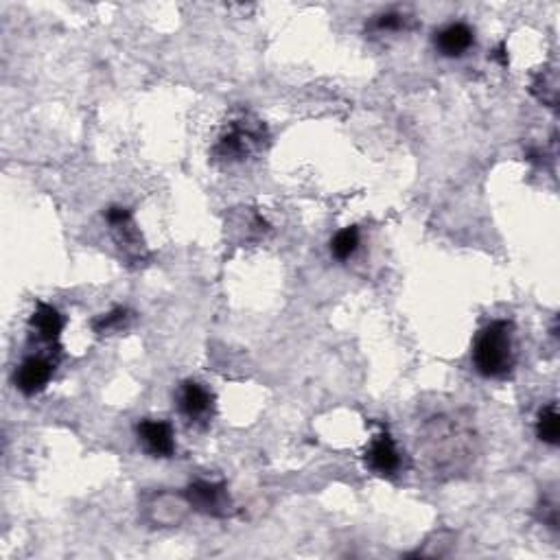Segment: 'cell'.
<instances>
[{"label": "cell", "instance_id": "13", "mask_svg": "<svg viewBox=\"0 0 560 560\" xmlns=\"http://www.w3.org/2000/svg\"><path fill=\"white\" fill-rule=\"evenodd\" d=\"M132 320V311L125 307H116L110 313L99 315L97 320H92V331L97 335H110L116 331H123Z\"/></svg>", "mask_w": 560, "mask_h": 560}, {"label": "cell", "instance_id": "8", "mask_svg": "<svg viewBox=\"0 0 560 560\" xmlns=\"http://www.w3.org/2000/svg\"><path fill=\"white\" fill-rule=\"evenodd\" d=\"M136 436L140 447H143L151 458H171L175 453V431L167 420H140L136 425Z\"/></svg>", "mask_w": 560, "mask_h": 560}, {"label": "cell", "instance_id": "12", "mask_svg": "<svg viewBox=\"0 0 560 560\" xmlns=\"http://www.w3.org/2000/svg\"><path fill=\"white\" fill-rule=\"evenodd\" d=\"M359 243H361V237H359V228L357 226L342 228L331 239V256H333L335 261L346 263L348 259H353L355 252L359 250Z\"/></svg>", "mask_w": 560, "mask_h": 560}, {"label": "cell", "instance_id": "3", "mask_svg": "<svg viewBox=\"0 0 560 560\" xmlns=\"http://www.w3.org/2000/svg\"><path fill=\"white\" fill-rule=\"evenodd\" d=\"M267 140V130L261 121L252 116L232 121L228 130L221 134L213 149V156L224 162H243L256 151H261Z\"/></svg>", "mask_w": 560, "mask_h": 560}, {"label": "cell", "instance_id": "7", "mask_svg": "<svg viewBox=\"0 0 560 560\" xmlns=\"http://www.w3.org/2000/svg\"><path fill=\"white\" fill-rule=\"evenodd\" d=\"M55 375V361L49 355H29L16 368L14 383L20 394L35 396L46 390Z\"/></svg>", "mask_w": 560, "mask_h": 560}, {"label": "cell", "instance_id": "5", "mask_svg": "<svg viewBox=\"0 0 560 560\" xmlns=\"http://www.w3.org/2000/svg\"><path fill=\"white\" fill-rule=\"evenodd\" d=\"M184 499L193 510L208 517L224 519L232 512V501L228 495V486L224 482H204L197 480L186 486Z\"/></svg>", "mask_w": 560, "mask_h": 560}, {"label": "cell", "instance_id": "11", "mask_svg": "<svg viewBox=\"0 0 560 560\" xmlns=\"http://www.w3.org/2000/svg\"><path fill=\"white\" fill-rule=\"evenodd\" d=\"M536 438L545 445L556 447L560 440V416L556 410V403L545 405L543 410L536 416Z\"/></svg>", "mask_w": 560, "mask_h": 560}, {"label": "cell", "instance_id": "15", "mask_svg": "<svg viewBox=\"0 0 560 560\" xmlns=\"http://www.w3.org/2000/svg\"><path fill=\"white\" fill-rule=\"evenodd\" d=\"M490 57H493V60H497V62H499L501 66H508V55H506V44H504V42H501V44L497 46V51H495L493 55H490Z\"/></svg>", "mask_w": 560, "mask_h": 560}, {"label": "cell", "instance_id": "10", "mask_svg": "<svg viewBox=\"0 0 560 560\" xmlns=\"http://www.w3.org/2000/svg\"><path fill=\"white\" fill-rule=\"evenodd\" d=\"M434 44L440 55L445 57H462L471 51L475 44V33L464 22H451V25L442 27L434 35Z\"/></svg>", "mask_w": 560, "mask_h": 560}, {"label": "cell", "instance_id": "1", "mask_svg": "<svg viewBox=\"0 0 560 560\" xmlns=\"http://www.w3.org/2000/svg\"><path fill=\"white\" fill-rule=\"evenodd\" d=\"M420 447L436 473L460 475L475 460L477 436L473 425L460 414H438L423 425Z\"/></svg>", "mask_w": 560, "mask_h": 560}, {"label": "cell", "instance_id": "2", "mask_svg": "<svg viewBox=\"0 0 560 560\" xmlns=\"http://www.w3.org/2000/svg\"><path fill=\"white\" fill-rule=\"evenodd\" d=\"M515 322L493 320L477 333L473 342V366L484 379H506L517 366Z\"/></svg>", "mask_w": 560, "mask_h": 560}, {"label": "cell", "instance_id": "14", "mask_svg": "<svg viewBox=\"0 0 560 560\" xmlns=\"http://www.w3.org/2000/svg\"><path fill=\"white\" fill-rule=\"evenodd\" d=\"M405 22L407 18L399 11H385V14L377 16L375 20V29L377 31H401L405 29Z\"/></svg>", "mask_w": 560, "mask_h": 560}, {"label": "cell", "instance_id": "9", "mask_svg": "<svg viewBox=\"0 0 560 560\" xmlns=\"http://www.w3.org/2000/svg\"><path fill=\"white\" fill-rule=\"evenodd\" d=\"M64 326V315L53 305H46V302H38V305H35V311L29 320V329L35 335V340L53 348L60 344Z\"/></svg>", "mask_w": 560, "mask_h": 560}, {"label": "cell", "instance_id": "6", "mask_svg": "<svg viewBox=\"0 0 560 560\" xmlns=\"http://www.w3.org/2000/svg\"><path fill=\"white\" fill-rule=\"evenodd\" d=\"M175 399H178L180 414L193 425H208L215 416V394L200 381H182Z\"/></svg>", "mask_w": 560, "mask_h": 560}, {"label": "cell", "instance_id": "4", "mask_svg": "<svg viewBox=\"0 0 560 560\" xmlns=\"http://www.w3.org/2000/svg\"><path fill=\"white\" fill-rule=\"evenodd\" d=\"M366 469L379 477H396L403 471V453L396 447L388 425H379V431L370 438L364 453Z\"/></svg>", "mask_w": 560, "mask_h": 560}]
</instances>
